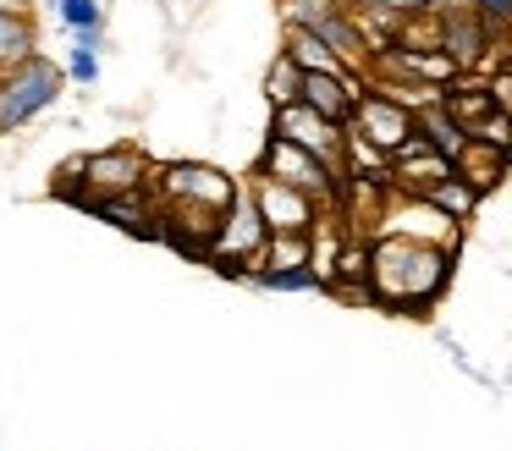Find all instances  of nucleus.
<instances>
[{"label":"nucleus","mask_w":512,"mask_h":451,"mask_svg":"<svg viewBox=\"0 0 512 451\" xmlns=\"http://www.w3.org/2000/svg\"><path fill=\"white\" fill-rule=\"evenodd\" d=\"M457 253L435 242H408V237H369V303L386 314H430L441 292L452 286Z\"/></svg>","instance_id":"f257e3e1"},{"label":"nucleus","mask_w":512,"mask_h":451,"mask_svg":"<svg viewBox=\"0 0 512 451\" xmlns=\"http://www.w3.org/2000/svg\"><path fill=\"white\" fill-rule=\"evenodd\" d=\"M468 138L490 143V149H501V154H512V116H507V110H490V116H479L474 127H468Z\"/></svg>","instance_id":"5701e85b"},{"label":"nucleus","mask_w":512,"mask_h":451,"mask_svg":"<svg viewBox=\"0 0 512 451\" xmlns=\"http://www.w3.org/2000/svg\"><path fill=\"white\" fill-rule=\"evenodd\" d=\"M474 11H479V22H485L490 33H512V0H474Z\"/></svg>","instance_id":"b1692460"},{"label":"nucleus","mask_w":512,"mask_h":451,"mask_svg":"<svg viewBox=\"0 0 512 451\" xmlns=\"http://www.w3.org/2000/svg\"><path fill=\"white\" fill-rule=\"evenodd\" d=\"M281 50L298 61V72H347V66L331 55V44H320L309 28H287V44H281Z\"/></svg>","instance_id":"f3484780"},{"label":"nucleus","mask_w":512,"mask_h":451,"mask_svg":"<svg viewBox=\"0 0 512 451\" xmlns=\"http://www.w3.org/2000/svg\"><path fill=\"white\" fill-rule=\"evenodd\" d=\"M413 121H419V138H424V143H430V149H435V154H446V160H457V154H463V143H468V132H463V127H457V121H452V116H446V110H441V105H430V110H419V116H413Z\"/></svg>","instance_id":"2eb2a0df"},{"label":"nucleus","mask_w":512,"mask_h":451,"mask_svg":"<svg viewBox=\"0 0 512 451\" xmlns=\"http://www.w3.org/2000/svg\"><path fill=\"white\" fill-rule=\"evenodd\" d=\"M287 28H309L320 44H331V55L347 72H358V77L369 72V39H364V28H358L347 0H292Z\"/></svg>","instance_id":"20e7f679"},{"label":"nucleus","mask_w":512,"mask_h":451,"mask_svg":"<svg viewBox=\"0 0 512 451\" xmlns=\"http://www.w3.org/2000/svg\"><path fill=\"white\" fill-rule=\"evenodd\" d=\"M380 231H386V237H408V242H435V248L457 253V248H463V231H468V226H463V220H452V215H441L430 198L391 193L386 209H380L375 237H380Z\"/></svg>","instance_id":"423d86ee"},{"label":"nucleus","mask_w":512,"mask_h":451,"mask_svg":"<svg viewBox=\"0 0 512 451\" xmlns=\"http://www.w3.org/2000/svg\"><path fill=\"white\" fill-rule=\"evenodd\" d=\"M424 198H430V204L441 209V215L463 220V226H468V220L479 215V193H474V187H468V182H463V176H457V171L446 176L441 187H430V193H424Z\"/></svg>","instance_id":"a211bd4d"},{"label":"nucleus","mask_w":512,"mask_h":451,"mask_svg":"<svg viewBox=\"0 0 512 451\" xmlns=\"http://www.w3.org/2000/svg\"><path fill=\"white\" fill-rule=\"evenodd\" d=\"M298 264H309V237H270L265 242L259 270H298Z\"/></svg>","instance_id":"4be33fe9"},{"label":"nucleus","mask_w":512,"mask_h":451,"mask_svg":"<svg viewBox=\"0 0 512 451\" xmlns=\"http://www.w3.org/2000/svg\"><path fill=\"white\" fill-rule=\"evenodd\" d=\"M446 176H452V160L446 154H435L430 143L413 132L408 143H402L397 154H391V193H408V198H424L430 187H441Z\"/></svg>","instance_id":"f8f14e48"},{"label":"nucleus","mask_w":512,"mask_h":451,"mask_svg":"<svg viewBox=\"0 0 512 451\" xmlns=\"http://www.w3.org/2000/svg\"><path fill=\"white\" fill-rule=\"evenodd\" d=\"M298 88H303V72H298V61H292L287 50H276V61H270V72H265V99H270V110H281V105H298Z\"/></svg>","instance_id":"6ab92c4d"},{"label":"nucleus","mask_w":512,"mask_h":451,"mask_svg":"<svg viewBox=\"0 0 512 451\" xmlns=\"http://www.w3.org/2000/svg\"><path fill=\"white\" fill-rule=\"evenodd\" d=\"M347 127H353L364 143H375V149L391 160V154H397L402 143H408L413 132H419V121H413V110H408V105H397L391 94H380V88L369 83V88H364V99L353 105V121H347Z\"/></svg>","instance_id":"9d476101"},{"label":"nucleus","mask_w":512,"mask_h":451,"mask_svg":"<svg viewBox=\"0 0 512 451\" xmlns=\"http://www.w3.org/2000/svg\"><path fill=\"white\" fill-rule=\"evenodd\" d=\"M61 94H67V72L50 55H28L23 66H12L0 77V138L34 127L45 110L61 105Z\"/></svg>","instance_id":"7ed1b4c3"},{"label":"nucleus","mask_w":512,"mask_h":451,"mask_svg":"<svg viewBox=\"0 0 512 451\" xmlns=\"http://www.w3.org/2000/svg\"><path fill=\"white\" fill-rule=\"evenodd\" d=\"M270 138H287L298 143V149L320 154L325 165H331L336 176H347V127H336V121H325L320 110H309L298 99V105H281L270 110Z\"/></svg>","instance_id":"6e6552de"},{"label":"nucleus","mask_w":512,"mask_h":451,"mask_svg":"<svg viewBox=\"0 0 512 451\" xmlns=\"http://www.w3.org/2000/svg\"><path fill=\"white\" fill-rule=\"evenodd\" d=\"M45 6L72 33H105V0H45Z\"/></svg>","instance_id":"aec40b11"},{"label":"nucleus","mask_w":512,"mask_h":451,"mask_svg":"<svg viewBox=\"0 0 512 451\" xmlns=\"http://www.w3.org/2000/svg\"><path fill=\"white\" fill-rule=\"evenodd\" d=\"M485 88H490V105L512 116V66H496V72L485 77Z\"/></svg>","instance_id":"393cba45"},{"label":"nucleus","mask_w":512,"mask_h":451,"mask_svg":"<svg viewBox=\"0 0 512 451\" xmlns=\"http://www.w3.org/2000/svg\"><path fill=\"white\" fill-rule=\"evenodd\" d=\"M160 160H149L138 143H111V149H94L83 160H67L56 176V193L67 198L72 209L83 198H111V193H133V187H149Z\"/></svg>","instance_id":"f03ea898"},{"label":"nucleus","mask_w":512,"mask_h":451,"mask_svg":"<svg viewBox=\"0 0 512 451\" xmlns=\"http://www.w3.org/2000/svg\"><path fill=\"white\" fill-rule=\"evenodd\" d=\"M100 55H105V33H72V55H67V83L94 88L100 83Z\"/></svg>","instance_id":"dca6fc26"},{"label":"nucleus","mask_w":512,"mask_h":451,"mask_svg":"<svg viewBox=\"0 0 512 451\" xmlns=\"http://www.w3.org/2000/svg\"><path fill=\"white\" fill-rule=\"evenodd\" d=\"M248 286H265V292H320V275L309 264H298V270H254Z\"/></svg>","instance_id":"412c9836"},{"label":"nucleus","mask_w":512,"mask_h":451,"mask_svg":"<svg viewBox=\"0 0 512 451\" xmlns=\"http://www.w3.org/2000/svg\"><path fill=\"white\" fill-rule=\"evenodd\" d=\"M28 55H39V28L23 6H0V77L23 66Z\"/></svg>","instance_id":"4468645a"},{"label":"nucleus","mask_w":512,"mask_h":451,"mask_svg":"<svg viewBox=\"0 0 512 451\" xmlns=\"http://www.w3.org/2000/svg\"><path fill=\"white\" fill-rule=\"evenodd\" d=\"M265 242H270V231H265L254 198H248V187H243V193L232 198V209L221 215V226H215L210 259H237V264H248V270H259V259H265ZM210 259H204V264H210ZM248 281H254V275H248Z\"/></svg>","instance_id":"9b49d317"},{"label":"nucleus","mask_w":512,"mask_h":451,"mask_svg":"<svg viewBox=\"0 0 512 451\" xmlns=\"http://www.w3.org/2000/svg\"><path fill=\"white\" fill-rule=\"evenodd\" d=\"M254 171H265V176H276V182L309 193L320 209H336L342 182H347V176H336L320 154L298 149V143H287V138H270V132H265V143H259V165H254Z\"/></svg>","instance_id":"39448f33"},{"label":"nucleus","mask_w":512,"mask_h":451,"mask_svg":"<svg viewBox=\"0 0 512 451\" xmlns=\"http://www.w3.org/2000/svg\"><path fill=\"white\" fill-rule=\"evenodd\" d=\"M243 187H248V198H254V209H259L270 237H309L314 220H320V204H314L309 193H298V187L276 182V176H265V171H254Z\"/></svg>","instance_id":"1a4fd4ad"},{"label":"nucleus","mask_w":512,"mask_h":451,"mask_svg":"<svg viewBox=\"0 0 512 451\" xmlns=\"http://www.w3.org/2000/svg\"><path fill=\"white\" fill-rule=\"evenodd\" d=\"M452 171L463 176V182L474 187L479 198H485V193H496V187L507 182L512 154H501V149H490V143H474V138H468V143H463V154L452 160Z\"/></svg>","instance_id":"ddd939ff"},{"label":"nucleus","mask_w":512,"mask_h":451,"mask_svg":"<svg viewBox=\"0 0 512 451\" xmlns=\"http://www.w3.org/2000/svg\"><path fill=\"white\" fill-rule=\"evenodd\" d=\"M435 28H441V50L457 61V72H479L496 61V33L479 22L474 0H435Z\"/></svg>","instance_id":"0eeeda50"}]
</instances>
